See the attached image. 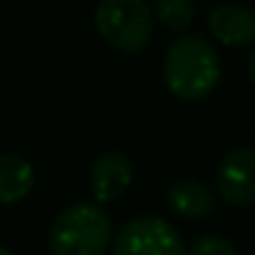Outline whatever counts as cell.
Returning a JSON list of instances; mask_svg holds the SVG:
<instances>
[{
  "label": "cell",
  "instance_id": "cell-9",
  "mask_svg": "<svg viewBox=\"0 0 255 255\" xmlns=\"http://www.w3.org/2000/svg\"><path fill=\"white\" fill-rule=\"evenodd\" d=\"M169 206L183 218H203L216 208L211 188L196 178H181L169 188Z\"/></svg>",
  "mask_w": 255,
  "mask_h": 255
},
{
  "label": "cell",
  "instance_id": "cell-11",
  "mask_svg": "<svg viewBox=\"0 0 255 255\" xmlns=\"http://www.w3.org/2000/svg\"><path fill=\"white\" fill-rule=\"evenodd\" d=\"M188 255H238V251L228 238L216 236V233H203L191 243Z\"/></svg>",
  "mask_w": 255,
  "mask_h": 255
},
{
  "label": "cell",
  "instance_id": "cell-12",
  "mask_svg": "<svg viewBox=\"0 0 255 255\" xmlns=\"http://www.w3.org/2000/svg\"><path fill=\"white\" fill-rule=\"evenodd\" d=\"M248 75H251V82L255 85V50L251 52V60H248Z\"/></svg>",
  "mask_w": 255,
  "mask_h": 255
},
{
  "label": "cell",
  "instance_id": "cell-3",
  "mask_svg": "<svg viewBox=\"0 0 255 255\" xmlns=\"http://www.w3.org/2000/svg\"><path fill=\"white\" fill-rule=\"evenodd\" d=\"M94 27L112 50L134 55L151 42L154 12L146 0H99Z\"/></svg>",
  "mask_w": 255,
  "mask_h": 255
},
{
  "label": "cell",
  "instance_id": "cell-7",
  "mask_svg": "<svg viewBox=\"0 0 255 255\" xmlns=\"http://www.w3.org/2000/svg\"><path fill=\"white\" fill-rule=\"evenodd\" d=\"M211 35L226 47H246L255 42V10L246 5H218L208 12Z\"/></svg>",
  "mask_w": 255,
  "mask_h": 255
},
{
  "label": "cell",
  "instance_id": "cell-13",
  "mask_svg": "<svg viewBox=\"0 0 255 255\" xmlns=\"http://www.w3.org/2000/svg\"><path fill=\"white\" fill-rule=\"evenodd\" d=\"M0 255H12L10 251H5V248H0Z\"/></svg>",
  "mask_w": 255,
  "mask_h": 255
},
{
  "label": "cell",
  "instance_id": "cell-2",
  "mask_svg": "<svg viewBox=\"0 0 255 255\" xmlns=\"http://www.w3.org/2000/svg\"><path fill=\"white\" fill-rule=\"evenodd\" d=\"M112 243V218L97 203H72L55 216L47 246L52 255H104Z\"/></svg>",
  "mask_w": 255,
  "mask_h": 255
},
{
  "label": "cell",
  "instance_id": "cell-6",
  "mask_svg": "<svg viewBox=\"0 0 255 255\" xmlns=\"http://www.w3.org/2000/svg\"><path fill=\"white\" fill-rule=\"evenodd\" d=\"M131 176H134V169L127 154L107 151L94 161V166L89 171V191L97 203H109L129 188Z\"/></svg>",
  "mask_w": 255,
  "mask_h": 255
},
{
  "label": "cell",
  "instance_id": "cell-8",
  "mask_svg": "<svg viewBox=\"0 0 255 255\" xmlns=\"http://www.w3.org/2000/svg\"><path fill=\"white\" fill-rule=\"evenodd\" d=\"M35 186V169L25 156L0 154V206L22 201Z\"/></svg>",
  "mask_w": 255,
  "mask_h": 255
},
{
  "label": "cell",
  "instance_id": "cell-4",
  "mask_svg": "<svg viewBox=\"0 0 255 255\" xmlns=\"http://www.w3.org/2000/svg\"><path fill=\"white\" fill-rule=\"evenodd\" d=\"M112 255H186V248L173 223L159 216H141L117 233Z\"/></svg>",
  "mask_w": 255,
  "mask_h": 255
},
{
  "label": "cell",
  "instance_id": "cell-5",
  "mask_svg": "<svg viewBox=\"0 0 255 255\" xmlns=\"http://www.w3.org/2000/svg\"><path fill=\"white\" fill-rule=\"evenodd\" d=\"M216 186L228 206L248 208L255 203V149L231 151L216 173Z\"/></svg>",
  "mask_w": 255,
  "mask_h": 255
},
{
  "label": "cell",
  "instance_id": "cell-10",
  "mask_svg": "<svg viewBox=\"0 0 255 255\" xmlns=\"http://www.w3.org/2000/svg\"><path fill=\"white\" fill-rule=\"evenodd\" d=\"M154 17L169 30H186L196 15V0H151Z\"/></svg>",
  "mask_w": 255,
  "mask_h": 255
},
{
  "label": "cell",
  "instance_id": "cell-1",
  "mask_svg": "<svg viewBox=\"0 0 255 255\" xmlns=\"http://www.w3.org/2000/svg\"><path fill=\"white\" fill-rule=\"evenodd\" d=\"M164 82L186 102L208 97L221 82V57L201 35H181L164 57Z\"/></svg>",
  "mask_w": 255,
  "mask_h": 255
}]
</instances>
